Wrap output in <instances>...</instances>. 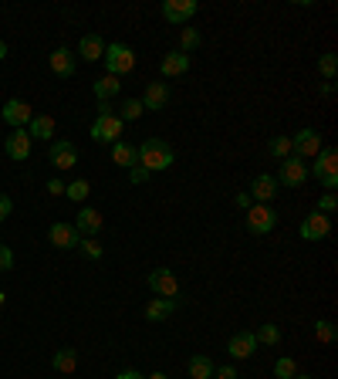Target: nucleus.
<instances>
[{"mask_svg": "<svg viewBox=\"0 0 338 379\" xmlns=\"http://www.w3.org/2000/svg\"><path fill=\"white\" fill-rule=\"evenodd\" d=\"M254 352H257V339H254V332H237V335H231V342H227V356H231V359L244 363V359H250Z\"/></svg>", "mask_w": 338, "mask_h": 379, "instance_id": "17", "label": "nucleus"}, {"mask_svg": "<svg viewBox=\"0 0 338 379\" xmlns=\"http://www.w3.org/2000/svg\"><path fill=\"white\" fill-rule=\"evenodd\" d=\"M322 95H325V98H332V95H335V85H332V81H325V85H322Z\"/></svg>", "mask_w": 338, "mask_h": 379, "instance_id": "46", "label": "nucleus"}, {"mask_svg": "<svg viewBox=\"0 0 338 379\" xmlns=\"http://www.w3.org/2000/svg\"><path fill=\"white\" fill-rule=\"evenodd\" d=\"M62 193H64L62 180H47V197H62Z\"/></svg>", "mask_w": 338, "mask_h": 379, "instance_id": "42", "label": "nucleus"}, {"mask_svg": "<svg viewBox=\"0 0 338 379\" xmlns=\"http://www.w3.org/2000/svg\"><path fill=\"white\" fill-rule=\"evenodd\" d=\"M277 186H291V190H298V186H305L308 180V163L305 159H298V156H288V159H281V166H277Z\"/></svg>", "mask_w": 338, "mask_h": 379, "instance_id": "6", "label": "nucleus"}, {"mask_svg": "<svg viewBox=\"0 0 338 379\" xmlns=\"http://www.w3.org/2000/svg\"><path fill=\"white\" fill-rule=\"evenodd\" d=\"M274 227H277V213L271 210L267 203H250V210H247V230L264 237V234H271Z\"/></svg>", "mask_w": 338, "mask_h": 379, "instance_id": "7", "label": "nucleus"}, {"mask_svg": "<svg viewBox=\"0 0 338 379\" xmlns=\"http://www.w3.org/2000/svg\"><path fill=\"white\" fill-rule=\"evenodd\" d=\"M294 379H315V376H308V373H298V376H294Z\"/></svg>", "mask_w": 338, "mask_h": 379, "instance_id": "49", "label": "nucleus"}, {"mask_svg": "<svg viewBox=\"0 0 338 379\" xmlns=\"http://www.w3.org/2000/svg\"><path fill=\"white\" fill-rule=\"evenodd\" d=\"M122 132H125V122L119 115H98L92 122V129H88V136L95 142H105V146H115V142H122Z\"/></svg>", "mask_w": 338, "mask_h": 379, "instance_id": "5", "label": "nucleus"}, {"mask_svg": "<svg viewBox=\"0 0 338 379\" xmlns=\"http://www.w3.org/2000/svg\"><path fill=\"white\" fill-rule=\"evenodd\" d=\"M254 339H257V346H277V342H281V329H277V325H261V329H257V332H254Z\"/></svg>", "mask_w": 338, "mask_h": 379, "instance_id": "34", "label": "nucleus"}, {"mask_svg": "<svg viewBox=\"0 0 338 379\" xmlns=\"http://www.w3.org/2000/svg\"><path fill=\"white\" fill-rule=\"evenodd\" d=\"M277 197V180L271 173H261V176H254L250 183V200H257V203H271Z\"/></svg>", "mask_w": 338, "mask_h": 379, "instance_id": "20", "label": "nucleus"}, {"mask_svg": "<svg viewBox=\"0 0 338 379\" xmlns=\"http://www.w3.org/2000/svg\"><path fill=\"white\" fill-rule=\"evenodd\" d=\"M159 72H163V78H183L186 72H190V55H183V51H169V55H163Z\"/></svg>", "mask_w": 338, "mask_h": 379, "instance_id": "19", "label": "nucleus"}, {"mask_svg": "<svg viewBox=\"0 0 338 379\" xmlns=\"http://www.w3.org/2000/svg\"><path fill=\"white\" fill-rule=\"evenodd\" d=\"M28 136L45 139V142H54V119H51V115H34L31 125H28Z\"/></svg>", "mask_w": 338, "mask_h": 379, "instance_id": "24", "label": "nucleus"}, {"mask_svg": "<svg viewBox=\"0 0 338 379\" xmlns=\"http://www.w3.org/2000/svg\"><path fill=\"white\" fill-rule=\"evenodd\" d=\"M308 176H315L328 193H335V186H338V152L332 149V146H325V149L315 156V163L308 166Z\"/></svg>", "mask_w": 338, "mask_h": 379, "instance_id": "2", "label": "nucleus"}, {"mask_svg": "<svg viewBox=\"0 0 338 379\" xmlns=\"http://www.w3.org/2000/svg\"><path fill=\"white\" fill-rule=\"evenodd\" d=\"M146 285L153 288L156 298H180V281L169 268H156V271L146 274Z\"/></svg>", "mask_w": 338, "mask_h": 379, "instance_id": "8", "label": "nucleus"}, {"mask_svg": "<svg viewBox=\"0 0 338 379\" xmlns=\"http://www.w3.org/2000/svg\"><path fill=\"white\" fill-rule=\"evenodd\" d=\"M47 159H51V166L54 169H75V163H78L75 142H68V139H54V142H51V149H47Z\"/></svg>", "mask_w": 338, "mask_h": 379, "instance_id": "11", "label": "nucleus"}, {"mask_svg": "<svg viewBox=\"0 0 338 379\" xmlns=\"http://www.w3.org/2000/svg\"><path fill=\"white\" fill-rule=\"evenodd\" d=\"M186 369H190V379H210L216 366H214V359H210V356H190Z\"/></svg>", "mask_w": 338, "mask_h": 379, "instance_id": "26", "label": "nucleus"}, {"mask_svg": "<svg viewBox=\"0 0 338 379\" xmlns=\"http://www.w3.org/2000/svg\"><path fill=\"white\" fill-rule=\"evenodd\" d=\"M233 203H237L240 210H250V203H254V200H250V193H237V200H233Z\"/></svg>", "mask_w": 338, "mask_h": 379, "instance_id": "43", "label": "nucleus"}, {"mask_svg": "<svg viewBox=\"0 0 338 379\" xmlns=\"http://www.w3.org/2000/svg\"><path fill=\"white\" fill-rule=\"evenodd\" d=\"M78 55L85 61H102L105 58V41H102L98 34H85V38L78 41Z\"/></svg>", "mask_w": 338, "mask_h": 379, "instance_id": "23", "label": "nucleus"}, {"mask_svg": "<svg viewBox=\"0 0 338 379\" xmlns=\"http://www.w3.org/2000/svg\"><path fill=\"white\" fill-rule=\"evenodd\" d=\"M47 241L54 244L58 251H71V247H78V230H75V224H64V220H58V224H51L47 227Z\"/></svg>", "mask_w": 338, "mask_h": 379, "instance_id": "15", "label": "nucleus"}, {"mask_svg": "<svg viewBox=\"0 0 338 379\" xmlns=\"http://www.w3.org/2000/svg\"><path fill=\"white\" fill-rule=\"evenodd\" d=\"M335 210H338V197H335V193H325V197L318 200V213H325V217H332Z\"/></svg>", "mask_w": 338, "mask_h": 379, "instance_id": "37", "label": "nucleus"}, {"mask_svg": "<svg viewBox=\"0 0 338 379\" xmlns=\"http://www.w3.org/2000/svg\"><path fill=\"white\" fill-rule=\"evenodd\" d=\"M119 89H122V81H119L115 75L98 78V81L92 85V91H95V98H98V102H112V98L119 95Z\"/></svg>", "mask_w": 338, "mask_h": 379, "instance_id": "25", "label": "nucleus"}, {"mask_svg": "<svg viewBox=\"0 0 338 379\" xmlns=\"http://www.w3.org/2000/svg\"><path fill=\"white\" fill-rule=\"evenodd\" d=\"M335 325H332V322L328 319H318L315 322V339H318V342H322V346H332V342H335Z\"/></svg>", "mask_w": 338, "mask_h": 379, "instance_id": "32", "label": "nucleus"}, {"mask_svg": "<svg viewBox=\"0 0 338 379\" xmlns=\"http://www.w3.org/2000/svg\"><path fill=\"white\" fill-rule=\"evenodd\" d=\"M112 163L115 166H122V169H132V166H139V149L132 146V142H115L112 146Z\"/></svg>", "mask_w": 338, "mask_h": 379, "instance_id": "22", "label": "nucleus"}, {"mask_svg": "<svg viewBox=\"0 0 338 379\" xmlns=\"http://www.w3.org/2000/svg\"><path fill=\"white\" fill-rule=\"evenodd\" d=\"M88 193H92V183H88V180H71L68 186H64V197L71 200V203H81V200H88Z\"/></svg>", "mask_w": 338, "mask_h": 379, "instance_id": "30", "label": "nucleus"}, {"mask_svg": "<svg viewBox=\"0 0 338 379\" xmlns=\"http://www.w3.org/2000/svg\"><path fill=\"white\" fill-rule=\"evenodd\" d=\"M51 366H54L58 373H75L78 369V352L75 349H58L54 352V359H51Z\"/></svg>", "mask_w": 338, "mask_h": 379, "instance_id": "28", "label": "nucleus"}, {"mask_svg": "<svg viewBox=\"0 0 338 379\" xmlns=\"http://www.w3.org/2000/svg\"><path fill=\"white\" fill-rule=\"evenodd\" d=\"M298 234H301L305 241H311V244L325 241V237L332 234V217H325V213H318V210H311V213L305 217V220H301Z\"/></svg>", "mask_w": 338, "mask_h": 379, "instance_id": "10", "label": "nucleus"}, {"mask_svg": "<svg viewBox=\"0 0 338 379\" xmlns=\"http://www.w3.org/2000/svg\"><path fill=\"white\" fill-rule=\"evenodd\" d=\"M11 268H14V251L7 244H0V274H7Z\"/></svg>", "mask_w": 338, "mask_h": 379, "instance_id": "38", "label": "nucleus"}, {"mask_svg": "<svg viewBox=\"0 0 338 379\" xmlns=\"http://www.w3.org/2000/svg\"><path fill=\"white\" fill-rule=\"evenodd\" d=\"M200 45H203V34H200V30L190 28V24H186V28H180V47H176V51L190 55V51H197Z\"/></svg>", "mask_w": 338, "mask_h": 379, "instance_id": "27", "label": "nucleus"}, {"mask_svg": "<svg viewBox=\"0 0 338 379\" xmlns=\"http://www.w3.org/2000/svg\"><path fill=\"white\" fill-rule=\"evenodd\" d=\"M0 115H4V122H7L11 129H28L34 119V108L28 106V102H21V98H11L7 106L0 108Z\"/></svg>", "mask_w": 338, "mask_h": 379, "instance_id": "12", "label": "nucleus"}, {"mask_svg": "<svg viewBox=\"0 0 338 379\" xmlns=\"http://www.w3.org/2000/svg\"><path fill=\"white\" fill-rule=\"evenodd\" d=\"M11 213H14V200L7 197V193H0V224H4Z\"/></svg>", "mask_w": 338, "mask_h": 379, "instance_id": "40", "label": "nucleus"}, {"mask_svg": "<svg viewBox=\"0 0 338 379\" xmlns=\"http://www.w3.org/2000/svg\"><path fill=\"white\" fill-rule=\"evenodd\" d=\"M200 11V4L197 0H163V17H166L173 28H186L190 24V17Z\"/></svg>", "mask_w": 338, "mask_h": 379, "instance_id": "9", "label": "nucleus"}, {"mask_svg": "<svg viewBox=\"0 0 338 379\" xmlns=\"http://www.w3.org/2000/svg\"><path fill=\"white\" fill-rule=\"evenodd\" d=\"M102 224H105V217L95 210V207H85V210L75 217V230L78 237H95L98 230H102Z\"/></svg>", "mask_w": 338, "mask_h": 379, "instance_id": "18", "label": "nucleus"}, {"mask_svg": "<svg viewBox=\"0 0 338 379\" xmlns=\"http://www.w3.org/2000/svg\"><path fill=\"white\" fill-rule=\"evenodd\" d=\"M139 102H142L146 112H159V108H166L169 106V85L166 81H149Z\"/></svg>", "mask_w": 338, "mask_h": 379, "instance_id": "16", "label": "nucleus"}, {"mask_svg": "<svg viewBox=\"0 0 338 379\" xmlns=\"http://www.w3.org/2000/svg\"><path fill=\"white\" fill-rule=\"evenodd\" d=\"M267 152L274 156L277 163H281V159H288V156H291V136H274L271 142H267Z\"/></svg>", "mask_w": 338, "mask_h": 379, "instance_id": "31", "label": "nucleus"}, {"mask_svg": "<svg viewBox=\"0 0 338 379\" xmlns=\"http://www.w3.org/2000/svg\"><path fill=\"white\" fill-rule=\"evenodd\" d=\"M210 379H237V369H233V366H220V369H214Z\"/></svg>", "mask_w": 338, "mask_h": 379, "instance_id": "41", "label": "nucleus"}, {"mask_svg": "<svg viewBox=\"0 0 338 379\" xmlns=\"http://www.w3.org/2000/svg\"><path fill=\"white\" fill-rule=\"evenodd\" d=\"M78 247L85 251V258H92V261H102V244L95 241V237H81L78 241Z\"/></svg>", "mask_w": 338, "mask_h": 379, "instance_id": "36", "label": "nucleus"}, {"mask_svg": "<svg viewBox=\"0 0 338 379\" xmlns=\"http://www.w3.org/2000/svg\"><path fill=\"white\" fill-rule=\"evenodd\" d=\"M4 302H7V295H4V291H0V305H4Z\"/></svg>", "mask_w": 338, "mask_h": 379, "instance_id": "50", "label": "nucleus"}, {"mask_svg": "<svg viewBox=\"0 0 338 379\" xmlns=\"http://www.w3.org/2000/svg\"><path fill=\"white\" fill-rule=\"evenodd\" d=\"M274 376L277 379H294L298 376V363H294L291 356H281V359L274 363Z\"/></svg>", "mask_w": 338, "mask_h": 379, "instance_id": "33", "label": "nucleus"}, {"mask_svg": "<svg viewBox=\"0 0 338 379\" xmlns=\"http://www.w3.org/2000/svg\"><path fill=\"white\" fill-rule=\"evenodd\" d=\"M7 58V45H4V41H0V61Z\"/></svg>", "mask_w": 338, "mask_h": 379, "instance_id": "48", "label": "nucleus"}, {"mask_svg": "<svg viewBox=\"0 0 338 379\" xmlns=\"http://www.w3.org/2000/svg\"><path fill=\"white\" fill-rule=\"evenodd\" d=\"M325 149V139L318 129H311V125H305V129H298L291 136V156H298V159H315L318 152Z\"/></svg>", "mask_w": 338, "mask_h": 379, "instance_id": "4", "label": "nucleus"}, {"mask_svg": "<svg viewBox=\"0 0 338 379\" xmlns=\"http://www.w3.org/2000/svg\"><path fill=\"white\" fill-rule=\"evenodd\" d=\"M47 68L58 78H75V51L71 47H54L47 55Z\"/></svg>", "mask_w": 338, "mask_h": 379, "instance_id": "14", "label": "nucleus"}, {"mask_svg": "<svg viewBox=\"0 0 338 379\" xmlns=\"http://www.w3.org/2000/svg\"><path fill=\"white\" fill-rule=\"evenodd\" d=\"M142 379H169L166 373H153V376H142Z\"/></svg>", "mask_w": 338, "mask_h": 379, "instance_id": "47", "label": "nucleus"}, {"mask_svg": "<svg viewBox=\"0 0 338 379\" xmlns=\"http://www.w3.org/2000/svg\"><path fill=\"white\" fill-rule=\"evenodd\" d=\"M115 379H142V373H139V369H122Z\"/></svg>", "mask_w": 338, "mask_h": 379, "instance_id": "44", "label": "nucleus"}, {"mask_svg": "<svg viewBox=\"0 0 338 379\" xmlns=\"http://www.w3.org/2000/svg\"><path fill=\"white\" fill-rule=\"evenodd\" d=\"M149 176H153V173H149V169H142V166H132V169H129V180L136 183V186L149 183Z\"/></svg>", "mask_w": 338, "mask_h": 379, "instance_id": "39", "label": "nucleus"}, {"mask_svg": "<svg viewBox=\"0 0 338 379\" xmlns=\"http://www.w3.org/2000/svg\"><path fill=\"white\" fill-rule=\"evenodd\" d=\"M142 112H146V108H142V102H139V98H125L122 106L115 108V115H119L122 122H136V119H142Z\"/></svg>", "mask_w": 338, "mask_h": 379, "instance_id": "29", "label": "nucleus"}, {"mask_svg": "<svg viewBox=\"0 0 338 379\" xmlns=\"http://www.w3.org/2000/svg\"><path fill=\"white\" fill-rule=\"evenodd\" d=\"M105 72L108 75H129L132 68H136V51L129 45H119V41H112V45H105Z\"/></svg>", "mask_w": 338, "mask_h": 379, "instance_id": "3", "label": "nucleus"}, {"mask_svg": "<svg viewBox=\"0 0 338 379\" xmlns=\"http://www.w3.org/2000/svg\"><path fill=\"white\" fill-rule=\"evenodd\" d=\"M98 115H115V106L112 102H98Z\"/></svg>", "mask_w": 338, "mask_h": 379, "instance_id": "45", "label": "nucleus"}, {"mask_svg": "<svg viewBox=\"0 0 338 379\" xmlns=\"http://www.w3.org/2000/svg\"><path fill=\"white\" fill-rule=\"evenodd\" d=\"M139 166L149 169V173H163V169H169L173 163H176V152H173V146L169 142H163V139H146V142H139Z\"/></svg>", "mask_w": 338, "mask_h": 379, "instance_id": "1", "label": "nucleus"}, {"mask_svg": "<svg viewBox=\"0 0 338 379\" xmlns=\"http://www.w3.org/2000/svg\"><path fill=\"white\" fill-rule=\"evenodd\" d=\"M176 308H180V298H153L142 315H146V322H166L169 315H176Z\"/></svg>", "mask_w": 338, "mask_h": 379, "instance_id": "21", "label": "nucleus"}, {"mask_svg": "<svg viewBox=\"0 0 338 379\" xmlns=\"http://www.w3.org/2000/svg\"><path fill=\"white\" fill-rule=\"evenodd\" d=\"M31 146H34V139L28 136V129H14L11 136L4 139V152H7L14 163H24V159L31 156Z\"/></svg>", "mask_w": 338, "mask_h": 379, "instance_id": "13", "label": "nucleus"}, {"mask_svg": "<svg viewBox=\"0 0 338 379\" xmlns=\"http://www.w3.org/2000/svg\"><path fill=\"white\" fill-rule=\"evenodd\" d=\"M318 72H322L325 81H335V72H338V58H335V55H322V58H318Z\"/></svg>", "mask_w": 338, "mask_h": 379, "instance_id": "35", "label": "nucleus"}]
</instances>
